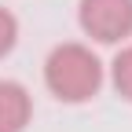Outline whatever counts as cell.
Returning <instances> with one entry per match:
<instances>
[{"instance_id":"277c9868","label":"cell","mask_w":132,"mask_h":132,"mask_svg":"<svg viewBox=\"0 0 132 132\" xmlns=\"http://www.w3.org/2000/svg\"><path fill=\"white\" fill-rule=\"evenodd\" d=\"M110 81H114V88H118V95L132 103V44L114 55V62H110Z\"/></svg>"},{"instance_id":"7a4b0ae2","label":"cell","mask_w":132,"mask_h":132,"mask_svg":"<svg viewBox=\"0 0 132 132\" xmlns=\"http://www.w3.org/2000/svg\"><path fill=\"white\" fill-rule=\"evenodd\" d=\"M77 22L99 44H121L132 37V0H81Z\"/></svg>"},{"instance_id":"6da1fadb","label":"cell","mask_w":132,"mask_h":132,"mask_svg":"<svg viewBox=\"0 0 132 132\" xmlns=\"http://www.w3.org/2000/svg\"><path fill=\"white\" fill-rule=\"evenodd\" d=\"M44 85L59 103H88L103 88V62L77 40L55 44L44 59Z\"/></svg>"},{"instance_id":"3957f363","label":"cell","mask_w":132,"mask_h":132,"mask_svg":"<svg viewBox=\"0 0 132 132\" xmlns=\"http://www.w3.org/2000/svg\"><path fill=\"white\" fill-rule=\"evenodd\" d=\"M33 118V95L26 85L0 77V132H22Z\"/></svg>"},{"instance_id":"5b68a950","label":"cell","mask_w":132,"mask_h":132,"mask_svg":"<svg viewBox=\"0 0 132 132\" xmlns=\"http://www.w3.org/2000/svg\"><path fill=\"white\" fill-rule=\"evenodd\" d=\"M15 40H19V19L7 7H0V59L15 48Z\"/></svg>"}]
</instances>
